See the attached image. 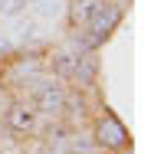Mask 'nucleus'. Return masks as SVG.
<instances>
[{
    "mask_svg": "<svg viewBox=\"0 0 151 154\" xmlns=\"http://www.w3.org/2000/svg\"><path fill=\"white\" fill-rule=\"evenodd\" d=\"M118 20H121V7L105 3V7L92 17L89 23H86V33L76 39V49H79V53H92L102 39H109V36H112V30L118 26Z\"/></svg>",
    "mask_w": 151,
    "mask_h": 154,
    "instance_id": "nucleus-1",
    "label": "nucleus"
},
{
    "mask_svg": "<svg viewBox=\"0 0 151 154\" xmlns=\"http://www.w3.org/2000/svg\"><path fill=\"white\" fill-rule=\"evenodd\" d=\"M95 144L99 148H105V151H121L125 144H128V128L118 122V115H112V112H105L99 122H95Z\"/></svg>",
    "mask_w": 151,
    "mask_h": 154,
    "instance_id": "nucleus-2",
    "label": "nucleus"
},
{
    "mask_svg": "<svg viewBox=\"0 0 151 154\" xmlns=\"http://www.w3.org/2000/svg\"><path fill=\"white\" fill-rule=\"evenodd\" d=\"M30 105L39 112H62L66 105V89L59 82H49V79H36L30 92Z\"/></svg>",
    "mask_w": 151,
    "mask_h": 154,
    "instance_id": "nucleus-3",
    "label": "nucleus"
},
{
    "mask_svg": "<svg viewBox=\"0 0 151 154\" xmlns=\"http://www.w3.org/2000/svg\"><path fill=\"white\" fill-rule=\"evenodd\" d=\"M7 125H10L13 131H20V134L33 131V128H36V112H33V105H23V102L10 105V112H7Z\"/></svg>",
    "mask_w": 151,
    "mask_h": 154,
    "instance_id": "nucleus-4",
    "label": "nucleus"
},
{
    "mask_svg": "<svg viewBox=\"0 0 151 154\" xmlns=\"http://www.w3.org/2000/svg\"><path fill=\"white\" fill-rule=\"evenodd\" d=\"M102 7H105V0H72V7H69V23H72V26H86Z\"/></svg>",
    "mask_w": 151,
    "mask_h": 154,
    "instance_id": "nucleus-5",
    "label": "nucleus"
},
{
    "mask_svg": "<svg viewBox=\"0 0 151 154\" xmlns=\"http://www.w3.org/2000/svg\"><path fill=\"white\" fill-rule=\"evenodd\" d=\"M79 49H59L56 56H53V69L59 72L62 79H69V75H76V66H79Z\"/></svg>",
    "mask_w": 151,
    "mask_h": 154,
    "instance_id": "nucleus-6",
    "label": "nucleus"
},
{
    "mask_svg": "<svg viewBox=\"0 0 151 154\" xmlns=\"http://www.w3.org/2000/svg\"><path fill=\"white\" fill-rule=\"evenodd\" d=\"M95 69H99V62L92 53H82L79 56V66H76V79L82 82V85H92L95 82Z\"/></svg>",
    "mask_w": 151,
    "mask_h": 154,
    "instance_id": "nucleus-7",
    "label": "nucleus"
},
{
    "mask_svg": "<svg viewBox=\"0 0 151 154\" xmlns=\"http://www.w3.org/2000/svg\"><path fill=\"white\" fill-rule=\"evenodd\" d=\"M39 72H43V62L39 59H23V62H17V79H27V82H36L39 79Z\"/></svg>",
    "mask_w": 151,
    "mask_h": 154,
    "instance_id": "nucleus-8",
    "label": "nucleus"
},
{
    "mask_svg": "<svg viewBox=\"0 0 151 154\" xmlns=\"http://www.w3.org/2000/svg\"><path fill=\"white\" fill-rule=\"evenodd\" d=\"M30 0H0V17H17L20 10H27Z\"/></svg>",
    "mask_w": 151,
    "mask_h": 154,
    "instance_id": "nucleus-9",
    "label": "nucleus"
}]
</instances>
